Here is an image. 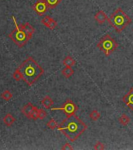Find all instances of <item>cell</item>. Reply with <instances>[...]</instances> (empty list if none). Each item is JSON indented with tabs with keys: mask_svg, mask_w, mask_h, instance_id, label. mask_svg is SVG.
<instances>
[{
	"mask_svg": "<svg viewBox=\"0 0 133 150\" xmlns=\"http://www.w3.org/2000/svg\"><path fill=\"white\" fill-rule=\"evenodd\" d=\"M34 108V105H33L32 103H28L27 104H26L25 105H23V107L22 108V113H23L26 117H27L30 119V114L32 112Z\"/></svg>",
	"mask_w": 133,
	"mask_h": 150,
	"instance_id": "8fae6325",
	"label": "cell"
},
{
	"mask_svg": "<svg viewBox=\"0 0 133 150\" xmlns=\"http://www.w3.org/2000/svg\"><path fill=\"white\" fill-rule=\"evenodd\" d=\"M124 103L128 106L131 110L133 111V87L131 88L128 93L124 96L122 98Z\"/></svg>",
	"mask_w": 133,
	"mask_h": 150,
	"instance_id": "ba28073f",
	"label": "cell"
},
{
	"mask_svg": "<svg viewBox=\"0 0 133 150\" xmlns=\"http://www.w3.org/2000/svg\"><path fill=\"white\" fill-rule=\"evenodd\" d=\"M46 2L49 9H54L62 2V0H46Z\"/></svg>",
	"mask_w": 133,
	"mask_h": 150,
	"instance_id": "ac0fdd59",
	"label": "cell"
},
{
	"mask_svg": "<svg viewBox=\"0 0 133 150\" xmlns=\"http://www.w3.org/2000/svg\"><path fill=\"white\" fill-rule=\"evenodd\" d=\"M94 19H95V21H97L99 24H103V23H104L106 21H107L108 17H107V14L105 13L103 10H99V11L97 12V13L94 15Z\"/></svg>",
	"mask_w": 133,
	"mask_h": 150,
	"instance_id": "9c48e42d",
	"label": "cell"
},
{
	"mask_svg": "<svg viewBox=\"0 0 133 150\" xmlns=\"http://www.w3.org/2000/svg\"><path fill=\"white\" fill-rule=\"evenodd\" d=\"M48 9V6L46 0H37L33 6V9L38 16H43L46 13Z\"/></svg>",
	"mask_w": 133,
	"mask_h": 150,
	"instance_id": "52a82bcc",
	"label": "cell"
},
{
	"mask_svg": "<svg viewBox=\"0 0 133 150\" xmlns=\"http://www.w3.org/2000/svg\"><path fill=\"white\" fill-rule=\"evenodd\" d=\"M13 18L14 23L16 25V28L9 34V37L17 46L20 47V48H22V47L24 46L27 43V42L30 40V38H28L27 35L26 34L25 31L22 30L20 27V25H18L16 23V21L15 17L13 16Z\"/></svg>",
	"mask_w": 133,
	"mask_h": 150,
	"instance_id": "5b68a950",
	"label": "cell"
},
{
	"mask_svg": "<svg viewBox=\"0 0 133 150\" xmlns=\"http://www.w3.org/2000/svg\"><path fill=\"white\" fill-rule=\"evenodd\" d=\"M41 104L45 109H50L54 104V101L50 96H47L41 100Z\"/></svg>",
	"mask_w": 133,
	"mask_h": 150,
	"instance_id": "4fadbf2b",
	"label": "cell"
},
{
	"mask_svg": "<svg viewBox=\"0 0 133 150\" xmlns=\"http://www.w3.org/2000/svg\"><path fill=\"white\" fill-rule=\"evenodd\" d=\"M107 22L112 28H114L117 32L120 33L132 23V19L122 10V9L118 8L107 19Z\"/></svg>",
	"mask_w": 133,
	"mask_h": 150,
	"instance_id": "3957f363",
	"label": "cell"
},
{
	"mask_svg": "<svg viewBox=\"0 0 133 150\" xmlns=\"http://www.w3.org/2000/svg\"><path fill=\"white\" fill-rule=\"evenodd\" d=\"M1 97L3 100L5 101H9L13 98V94L9 91V90H6L1 94Z\"/></svg>",
	"mask_w": 133,
	"mask_h": 150,
	"instance_id": "ffe728a7",
	"label": "cell"
},
{
	"mask_svg": "<svg viewBox=\"0 0 133 150\" xmlns=\"http://www.w3.org/2000/svg\"><path fill=\"white\" fill-rule=\"evenodd\" d=\"M90 118L93 121H97L100 118V113L98 112L97 110H92L90 112Z\"/></svg>",
	"mask_w": 133,
	"mask_h": 150,
	"instance_id": "e0dca14e",
	"label": "cell"
},
{
	"mask_svg": "<svg viewBox=\"0 0 133 150\" xmlns=\"http://www.w3.org/2000/svg\"><path fill=\"white\" fill-rule=\"evenodd\" d=\"M47 117L46 111H44L43 109H38V119L44 120Z\"/></svg>",
	"mask_w": 133,
	"mask_h": 150,
	"instance_id": "d4e9b609",
	"label": "cell"
},
{
	"mask_svg": "<svg viewBox=\"0 0 133 150\" xmlns=\"http://www.w3.org/2000/svg\"><path fill=\"white\" fill-rule=\"evenodd\" d=\"M74 74V70L72 69V67H65L62 70V74L66 78H69L72 77Z\"/></svg>",
	"mask_w": 133,
	"mask_h": 150,
	"instance_id": "5bb4252c",
	"label": "cell"
},
{
	"mask_svg": "<svg viewBox=\"0 0 133 150\" xmlns=\"http://www.w3.org/2000/svg\"><path fill=\"white\" fill-rule=\"evenodd\" d=\"M93 149L96 150L105 149L104 144L101 142H96V144L94 145V147H93Z\"/></svg>",
	"mask_w": 133,
	"mask_h": 150,
	"instance_id": "cb8c5ba5",
	"label": "cell"
},
{
	"mask_svg": "<svg viewBox=\"0 0 133 150\" xmlns=\"http://www.w3.org/2000/svg\"><path fill=\"white\" fill-rule=\"evenodd\" d=\"M51 110H62V111L65 112L66 117H69V116L76 114V112L78 110V106L75 104V103L72 100H71V99H67L62 106L58 108H51Z\"/></svg>",
	"mask_w": 133,
	"mask_h": 150,
	"instance_id": "8992f818",
	"label": "cell"
},
{
	"mask_svg": "<svg viewBox=\"0 0 133 150\" xmlns=\"http://www.w3.org/2000/svg\"><path fill=\"white\" fill-rule=\"evenodd\" d=\"M30 119H32L34 120H36L38 119V109L36 106H34L31 114H30Z\"/></svg>",
	"mask_w": 133,
	"mask_h": 150,
	"instance_id": "603a6c76",
	"label": "cell"
},
{
	"mask_svg": "<svg viewBox=\"0 0 133 150\" xmlns=\"http://www.w3.org/2000/svg\"><path fill=\"white\" fill-rule=\"evenodd\" d=\"M13 77L16 81H20L21 80H23V74H22V73H21L20 70L19 68L14 71L13 74Z\"/></svg>",
	"mask_w": 133,
	"mask_h": 150,
	"instance_id": "d6986e66",
	"label": "cell"
},
{
	"mask_svg": "<svg viewBox=\"0 0 133 150\" xmlns=\"http://www.w3.org/2000/svg\"><path fill=\"white\" fill-rule=\"evenodd\" d=\"M63 65L65 67H73L76 65V60L72 56H67L63 59Z\"/></svg>",
	"mask_w": 133,
	"mask_h": 150,
	"instance_id": "9a60e30c",
	"label": "cell"
},
{
	"mask_svg": "<svg viewBox=\"0 0 133 150\" xmlns=\"http://www.w3.org/2000/svg\"><path fill=\"white\" fill-rule=\"evenodd\" d=\"M130 117L127 116L125 113H123V114L121 115V117L118 118V121L119 123L121 124V125H123V126H127L129 123H130Z\"/></svg>",
	"mask_w": 133,
	"mask_h": 150,
	"instance_id": "2e32d148",
	"label": "cell"
},
{
	"mask_svg": "<svg viewBox=\"0 0 133 150\" xmlns=\"http://www.w3.org/2000/svg\"><path fill=\"white\" fill-rule=\"evenodd\" d=\"M97 47L104 53L105 56H109L118 49V44L111 35L107 34L100 38Z\"/></svg>",
	"mask_w": 133,
	"mask_h": 150,
	"instance_id": "277c9868",
	"label": "cell"
},
{
	"mask_svg": "<svg viewBox=\"0 0 133 150\" xmlns=\"http://www.w3.org/2000/svg\"><path fill=\"white\" fill-rule=\"evenodd\" d=\"M16 119L15 117L11 114V113H7L4 117H3V123H4L7 127L12 126L15 123Z\"/></svg>",
	"mask_w": 133,
	"mask_h": 150,
	"instance_id": "7c38bea8",
	"label": "cell"
},
{
	"mask_svg": "<svg viewBox=\"0 0 133 150\" xmlns=\"http://www.w3.org/2000/svg\"><path fill=\"white\" fill-rule=\"evenodd\" d=\"M57 128L70 142H73L85 132L87 129V125L75 114L66 117Z\"/></svg>",
	"mask_w": 133,
	"mask_h": 150,
	"instance_id": "6da1fadb",
	"label": "cell"
},
{
	"mask_svg": "<svg viewBox=\"0 0 133 150\" xmlns=\"http://www.w3.org/2000/svg\"><path fill=\"white\" fill-rule=\"evenodd\" d=\"M52 20H53V18H51V16H45L44 18L41 20V23L48 28V26L49 25V23H51V21H52Z\"/></svg>",
	"mask_w": 133,
	"mask_h": 150,
	"instance_id": "7402d4cb",
	"label": "cell"
},
{
	"mask_svg": "<svg viewBox=\"0 0 133 150\" xmlns=\"http://www.w3.org/2000/svg\"><path fill=\"white\" fill-rule=\"evenodd\" d=\"M19 69L23 74V80L29 86L34 84L44 74V69L32 57H28L23 61Z\"/></svg>",
	"mask_w": 133,
	"mask_h": 150,
	"instance_id": "7a4b0ae2",
	"label": "cell"
},
{
	"mask_svg": "<svg viewBox=\"0 0 133 150\" xmlns=\"http://www.w3.org/2000/svg\"><path fill=\"white\" fill-rule=\"evenodd\" d=\"M62 150H71V149H73V148H72V146L70 145L69 143H65V145H62Z\"/></svg>",
	"mask_w": 133,
	"mask_h": 150,
	"instance_id": "4316f807",
	"label": "cell"
},
{
	"mask_svg": "<svg viewBox=\"0 0 133 150\" xmlns=\"http://www.w3.org/2000/svg\"><path fill=\"white\" fill-rule=\"evenodd\" d=\"M20 27L22 30L25 31L26 34L27 35L28 38L30 39L32 38V35H34V28H33V26L30 23H26L24 24H20Z\"/></svg>",
	"mask_w": 133,
	"mask_h": 150,
	"instance_id": "30bf717a",
	"label": "cell"
},
{
	"mask_svg": "<svg viewBox=\"0 0 133 150\" xmlns=\"http://www.w3.org/2000/svg\"><path fill=\"white\" fill-rule=\"evenodd\" d=\"M56 27H57V22L53 19L51 21V23H49V25L48 26V28H49L50 30H54V29H55Z\"/></svg>",
	"mask_w": 133,
	"mask_h": 150,
	"instance_id": "484cf974",
	"label": "cell"
},
{
	"mask_svg": "<svg viewBox=\"0 0 133 150\" xmlns=\"http://www.w3.org/2000/svg\"><path fill=\"white\" fill-rule=\"evenodd\" d=\"M58 123H57L54 119H51L48 123H47V127H48L49 129H51V130H55V129L58 127Z\"/></svg>",
	"mask_w": 133,
	"mask_h": 150,
	"instance_id": "44dd1931",
	"label": "cell"
}]
</instances>
